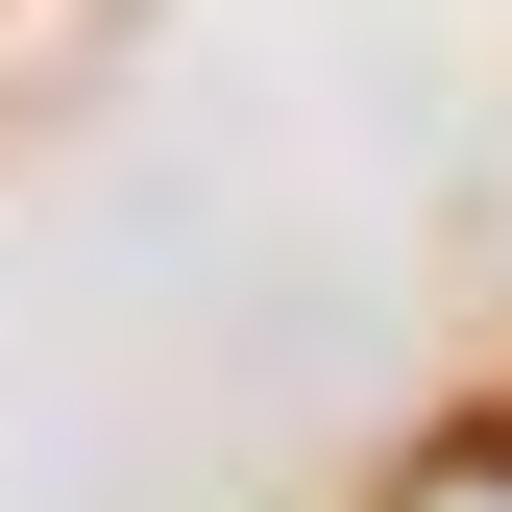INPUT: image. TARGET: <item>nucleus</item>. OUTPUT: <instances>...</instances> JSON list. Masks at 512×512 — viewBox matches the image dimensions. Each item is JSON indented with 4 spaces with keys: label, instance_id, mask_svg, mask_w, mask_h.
Listing matches in <instances>:
<instances>
[{
    "label": "nucleus",
    "instance_id": "obj_1",
    "mask_svg": "<svg viewBox=\"0 0 512 512\" xmlns=\"http://www.w3.org/2000/svg\"><path fill=\"white\" fill-rule=\"evenodd\" d=\"M391 512H512V439H464V464H415Z\"/></svg>",
    "mask_w": 512,
    "mask_h": 512
}]
</instances>
